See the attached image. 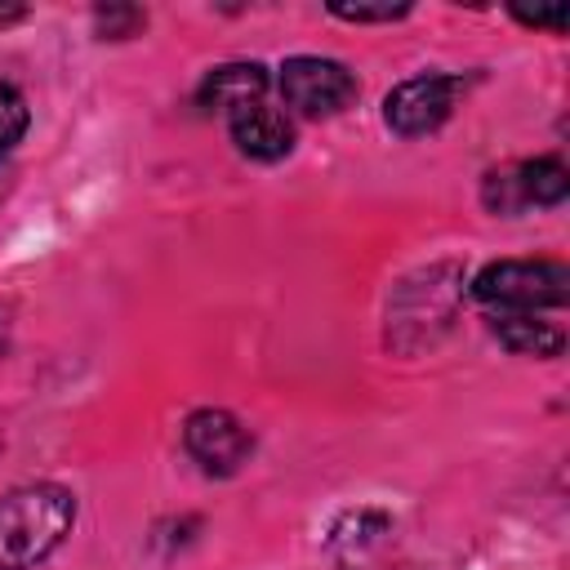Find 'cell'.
<instances>
[{
	"label": "cell",
	"instance_id": "1",
	"mask_svg": "<svg viewBox=\"0 0 570 570\" xmlns=\"http://www.w3.org/2000/svg\"><path fill=\"white\" fill-rule=\"evenodd\" d=\"M76 499L62 485H18L0 494V570L40 566L71 530Z\"/></svg>",
	"mask_w": 570,
	"mask_h": 570
},
{
	"label": "cell",
	"instance_id": "2",
	"mask_svg": "<svg viewBox=\"0 0 570 570\" xmlns=\"http://www.w3.org/2000/svg\"><path fill=\"white\" fill-rule=\"evenodd\" d=\"M472 294L490 316L561 307L570 298V272L557 258H503L472 281Z\"/></svg>",
	"mask_w": 570,
	"mask_h": 570
},
{
	"label": "cell",
	"instance_id": "3",
	"mask_svg": "<svg viewBox=\"0 0 570 570\" xmlns=\"http://www.w3.org/2000/svg\"><path fill=\"white\" fill-rule=\"evenodd\" d=\"M281 98H285V107H294L298 116H312V120L338 116L356 98V76L334 58L298 53L281 67Z\"/></svg>",
	"mask_w": 570,
	"mask_h": 570
},
{
	"label": "cell",
	"instance_id": "4",
	"mask_svg": "<svg viewBox=\"0 0 570 570\" xmlns=\"http://www.w3.org/2000/svg\"><path fill=\"white\" fill-rule=\"evenodd\" d=\"M459 94H463V80H459V76H441V71L410 76V80H401V85L383 98V120H387L401 138L432 134V129L454 111Z\"/></svg>",
	"mask_w": 570,
	"mask_h": 570
},
{
	"label": "cell",
	"instance_id": "5",
	"mask_svg": "<svg viewBox=\"0 0 570 570\" xmlns=\"http://www.w3.org/2000/svg\"><path fill=\"white\" fill-rule=\"evenodd\" d=\"M183 445H187V454H191L209 476H232V472L249 459V450H254L249 432H245L240 419L227 414V410H196V414L187 419V428H183Z\"/></svg>",
	"mask_w": 570,
	"mask_h": 570
},
{
	"label": "cell",
	"instance_id": "6",
	"mask_svg": "<svg viewBox=\"0 0 570 570\" xmlns=\"http://www.w3.org/2000/svg\"><path fill=\"white\" fill-rule=\"evenodd\" d=\"M227 134H232V142H236L249 160H281V156H289V147H294V125H289V116H285L281 107H272L267 98L232 107V111H227Z\"/></svg>",
	"mask_w": 570,
	"mask_h": 570
},
{
	"label": "cell",
	"instance_id": "7",
	"mask_svg": "<svg viewBox=\"0 0 570 570\" xmlns=\"http://www.w3.org/2000/svg\"><path fill=\"white\" fill-rule=\"evenodd\" d=\"M267 98V71L258 62H227V67H214L200 85V107L209 111H232L240 102H258Z\"/></svg>",
	"mask_w": 570,
	"mask_h": 570
},
{
	"label": "cell",
	"instance_id": "8",
	"mask_svg": "<svg viewBox=\"0 0 570 570\" xmlns=\"http://www.w3.org/2000/svg\"><path fill=\"white\" fill-rule=\"evenodd\" d=\"M494 338L521 356H561L566 347V334L552 325V321H539L534 312H499L490 321Z\"/></svg>",
	"mask_w": 570,
	"mask_h": 570
},
{
	"label": "cell",
	"instance_id": "9",
	"mask_svg": "<svg viewBox=\"0 0 570 570\" xmlns=\"http://www.w3.org/2000/svg\"><path fill=\"white\" fill-rule=\"evenodd\" d=\"M22 134H27V98H22L9 80H0V156H4Z\"/></svg>",
	"mask_w": 570,
	"mask_h": 570
},
{
	"label": "cell",
	"instance_id": "10",
	"mask_svg": "<svg viewBox=\"0 0 570 570\" xmlns=\"http://www.w3.org/2000/svg\"><path fill=\"white\" fill-rule=\"evenodd\" d=\"M330 13L343 22H392V18H405L410 4H330Z\"/></svg>",
	"mask_w": 570,
	"mask_h": 570
},
{
	"label": "cell",
	"instance_id": "11",
	"mask_svg": "<svg viewBox=\"0 0 570 570\" xmlns=\"http://www.w3.org/2000/svg\"><path fill=\"white\" fill-rule=\"evenodd\" d=\"M517 22H525V27H552V31H561V27L570 22V13H566V9H534V13L517 9Z\"/></svg>",
	"mask_w": 570,
	"mask_h": 570
}]
</instances>
